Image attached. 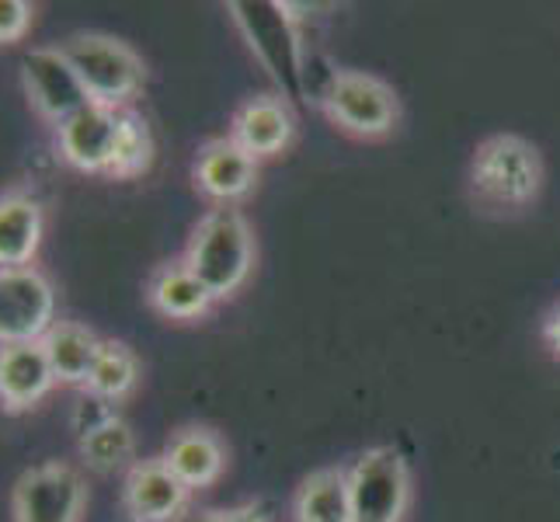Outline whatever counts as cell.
Here are the masks:
<instances>
[{
    "instance_id": "obj_1",
    "label": "cell",
    "mask_w": 560,
    "mask_h": 522,
    "mask_svg": "<svg viewBox=\"0 0 560 522\" xmlns=\"http://www.w3.org/2000/svg\"><path fill=\"white\" fill-rule=\"evenodd\" d=\"M544 153L518 132H494L474 147L467 167L470 202L488 217H523L544 192Z\"/></svg>"
},
{
    "instance_id": "obj_2",
    "label": "cell",
    "mask_w": 560,
    "mask_h": 522,
    "mask_svg": "<svg viewBox=\"0 0 560 522\" xmlns=\"http://www.w3.org/2000/svg\"><path fill=\"white\" fill-rule=\"evenodd\" d=\"M182 262L217 303L234 300L258 265L255 227L237 206H212L191 230Z\"/></svg>"
},
{
    "instance_id": "obj_3",
    "label": "cell",
    "mask_w": 560,
    "mask_h": 522,
    "mask_svg": "<svg viewBox=\"0 0 560 522\" xmlns=\"http://www.w3.org/2000/svg\"><path fill=\"white\" fill-rule=\"evenodd\" d=\"M70 67L81 77L91 105L105 108H132L147 88V63L143 56L126 46L122 38L105 32H77L60 43Z\"/></svg>"
},
{
    "instance_id": "obj_4",
    "label": "cell",
    "mask_w": 560,
    "mask_h": 522,
    "mask_svg": "<svg viewBox=\"0 0 560 522\" xmlns=\"http://www.w3.org/2000/svg\"><path fill=\"white\" fill-rule=\"evenodd\" d=\"M317 112L345 137L370 143L397 132L404 115L397 91L383 77L365 70H338Z\"/></svg>"
},
{
    "instance_id": "obj_5",
    "label": "cell",
    "mask_w": 560,
    "mask_h": 522,
    "mask_svg": "<svg viewBox=\"0 0 560 522\" xmlns=\"http://www.w3.org/2000/svg\"><path fill=\"white\" fill-rule=\"evenodd\" d=\"M352 522H404L411 512V467L397 446H370L349 463Z\"/></svg>"
},
{
    "instance_id": "obj_6",
    "label": "cell",
    "mask_w": 560,
    "mask_h": 522,
    "mask_svg": "<svg viewBox=\"0 0 560 522\" xmlns=\"http://www.w3.org/2000/svg\"><path fill=\"white\" fill-rule=\"evenodd\" d=\"M230 14L250 38V49L261 56V63L282 84L285 102L296 98L306 53L300 38V14H293V4H230Z\"/></svg>"
},
{
    "instance_id": "obj_7",
    "label": "cell",
    "mask_w": 560,
    "mask_h": 522,
    "mask_svg": "<svg viewBox=\"0 0 560 522\" xmlns=\"http://www.w3.org/2000/svg\"><path fill=\"white\" fill-rule=\"evenodd\" d=\"M88 480L67 460H46L14 480V522H84Z\"/></svg>"
},
{
    "instance_id": "obj_8",
    "label": "cell",
    "mask_w": 560,
    "mask_h": 522,
    "mask_svg": "<svg viewBox=\"0 0 560 522\" xmlns=\"http://www.w3.org/2000/svg\"><path fill=\"white\" fill-rule=\"evenodd\" d=\"M56 321V289L43 268H0V345L43 341Z\"/></svg>"
},
{
    "instance_id": "obj_9",
    "label": "cell",
    "mask_w": 560,
    "mask_h": 522,
    "mask_svg": "<svg viewBox=\"0 0 560 522\" xmlns=\"http://www.w3.org/2000/svg\"><path fill=\"white\" fill-rule=\"evenodd\" d=\"M22 84L35 115L49 126L67 123L70 115L91 105L81 77L70 67L60 46H38L22 56Z\"/></svg>"
},
{
    "instance_id": "obj_10",
    "label": "cell",
    "mask_w": 560,
    "mask_h": 522,
    "mask_svg": "<svg viewBox=\"0 0 560 522\" xmlns=\"http://www.w3.org/2000/svg\"><path fill=\"white\" fill-rule=\"evenodd\" d=\"M261 164L230 137H212L191 161V185L212 206H241L258 188Z\"/></svg>"
},
{
    "instance_id": "obj_11",
    "label": "cell",
    "mask_w": 560,
    "mask_h": 522,
    "mask_svg": "<svg viewBox=\"0 0 560 522\" xmlns=\"http://www.w3.org/2000/svg\"><path fill=\"white\" fill-rule=\"evenodd\" d=\"M226 137L244 147L258 164L276 161L296 140V115L285 94H255L234 108Z\"/></svg>"
},
{
    "instance_id": "obj_12",
    "label": "cell",
    "mask_w": 560,
    "mask_h": 522,
    "mask_svg": "<svg viewBox=\"0 0 560 522\" xmlns=\"http://www.w3.org/2000/svg\"><path fill=\"white\" fill-rule=\"evenodd\" d=\"M122 112L105 105H88L67 123L56 126V153L73 171L84 174H108L115 143H119Z\"/></svg>"
},
{
    "instance_id": "obj_13",
    "label": "cell",
    "mask_w": 560,
    "mask_h": 522,
    "mask_svg": "<svg viewBox=\"0 0 560 522\" xmlns=\"http://www.w3.org/2000/svg\"><path fill=\"white\" fill-rule=\"evenodd\" d=\"M191 491L171 474L161 456L129 463L126 485H122V506L132 522H178L188 509Z\"/></svg>"
},
{
    "instance_id": "obj_14",
    "label": "cell",
    "mask_w": 560,
    "mask_h": 522,
    "mask_svg": "<svg viewBox=\"0 0 560 522\" xmlns=\"http://www.w3.org/2000/svg\"><path fill=\"white\" fill-rule=\"evenodd\" d=\"M56 386L43 345H0V411L25 415L38 408Z\"/></svg>"
},
{
    "instance_id": "obj_15",
    "label": "cell",
    "mask_w": 560,
    "mask_h": 522,
    "mask_svg": "<svg viewBox=\"0 0 560 522\" xmlns=\"http://www.w3.org/2000/svg\"><path fill=\"white\" fill-rule=\"evenodd\" d=\"M161 460L171 467V474L196 495V491L212 488L223 477L226 446L209 425H182L178 432H171Z\"/></svg>"
},
{
    "instance_id": "obj_16",
    "label": "cell",
    "mask_w": 560,
    "mask_h": 522,
    "mask_svg": "<svg viewBox=\"0 0 560 522\" xmlns=\"http://www.w3.org/2000/svg\"><path fill=\"white\" fill-rule=\"evenodd\" d=\"M147 303L153 314H161L164 321H175V324H196L209 317V311L217 306V300L209 297V289L188 272V265L182 258L153 268L147 279Z\"/></svg>"
},
{
    "instance_id": "obj_17",
    "label": "cell",
    "mask_w": 560,
    "mask_h": 522,
    "mask_svg": "<svg viewBox=\"0 0 560 522\" xmlns=\"http://www.w3.org/2000/svg\"><path fill=\"white\" fill-rule=\"evenodd\" d=\"M46 234V212L32 192L11 188L0 196V268H25L35 262Z\"/></svg>"
},
{
    "instance_id": "obj_18",
    "label": "cell",
    "mask_w": 560,
    "mask_h": 522,
    "mask_svg": "<svg viewBox=\"0 0 560 522\" xmlns=\"http://www.w3.org/2000/svg\"><path fill=\"white\" fill-rule=\"evenodd\" d=\"M38 345H43V352L49 359V370H52L56 383L88 386L91 366L98 359V348H102V338L94 335L88 324L60 317Z\"/></svg>"
},
{
    "instance_id": "obj_19",
    "label": "cell",
    "mask_w": 560,
    "mask_h": 522,
    "mask_svg": "<svg viewBox=\"0 0 560 522\" xmlns=\"http://www.w3.org/2000/svg\"><path fill=\"white\" fill-rule=\"evenodd\" d=\"M293 522H352L349 467H320L300 480Z\"/></svg>"
},
{
    "instance_id": "obj_20",
    "label": "cell",
    "mask_w": 560,
    "mask_h": 522,
    "mask_svg": "<svg viewBox=\"0 0 560 522\" xmlns=\"http://www.w3.org/2000/svg\"><path fill=\"white\" fill-rule=\"evenodd\" d=\"M137 383H140L137 352H132L126 341L102 338L98 359H94V366H91L84 394L98 397V401H105L115 408V404H122L132 391H137Z\"/></svg>"
},
{
    "instance_id": "obj_21",
    "label": "cell",
    "mask_w": 560,
    "mask_h": 522,
    "mask_svg": "<svg viewBox=\"0 0 560 522\" xmlns=\"http://www.w3.org/2000/svg\"><path fill=\"white\" fill-rule=\"evenodd\" d=\"M153 164V137L150 126L137 108H122V129H119V143H115V158L105 178L115 182H129L147 174Z\"/></svg>"
},
{
    "instance_id": "obj_22",
    "label": "cell",
    "mask_w": 560,
    "mask_h": 522,
    "mask_svg": "<svg viewBox=\"0 0 560 522\" xmlns=\"http://www.w3.org/2000/svg\"><path fill=\"white\" fill-rule=\"evenodd\" d=\"M77 450H81V460L91 471H115V467H126L132 460L137 439H132V429L119 415H112L98 429H91L88 436L77 439Z\"/></svg>"
},
{
    "instance_id": "obj_23",
    "label": "cell",
    "mask_w": 560,
    "mask_h": 522,
    "mask_svg": "<svg viewBox=\"0 0 560 522\" xmlns=\"http://www.w3.org/2000/svg\"><path fill=\"white\" fill-rule=\"evenodd\" d=\"M32 14L35 8L25 0H0V46L22 43L32 28Z\"/></svg>"
},
{
    "instance_id": "obj_24",
    "label": "cell",
    "mask_w": 560,
    "mask_h": 522,
    "mask_svg": "<svg viewBox=\"0 0 560 522\" xmlns=\"http://www.w3.org/2000/svg\"><path fill=\"white\" fill-rule=\"evenodd\" d=\"M196 522H276V515H272V509L265 506V501H244V506L202 512Z\"/></svg>"
},
{
    "instance_id": "obj_25",
    "label": "cell",
    "mask_w": 560,
    "mask_h": 522,
    "mask_svg": "<svg viewBox=\"0 0 560 522\" xmlns=\"http://www.w3.org/2000/svg\"><path fill=\"white\" fill-rule=\"evenodd\" d=\"M539 338H544L547 352L560 362V300L550 306V314L544 317V327H539Z\"/></svg>"
}]
</instances>
